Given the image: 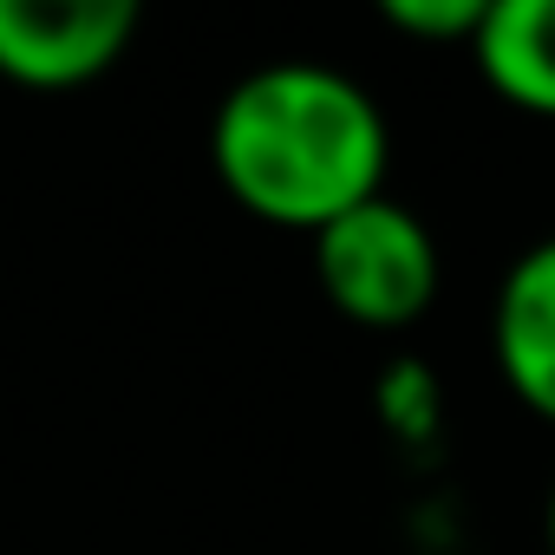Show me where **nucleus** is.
<instances>
[{
  "label": "nucleus",
  "mask_w": 555,
  "mask_h": 555,
  "mask_svg": "<svg viewBox=\"0 0 555 555\" xmlns=\"http://www.w3.org/2000/svg\"><path fill=\"white\" fill-rule=\"evenodd\" d=\"M308 242H314V282L340 321L366 334H405L431 314L444 282L438 235L399 196H373Z\"/></svg>",
  "instance_id": "nucleus-2"
},
{
  "label": "nucleus",
  "mask_w": 555,
  "mask_h": 555,
  "mask_svg": "<svg viewBox=\"0 0 555 555\" xmlns=\"http://www.w3.org/2000/svg\"><path fill=\"white\" fill-rule=\"evenodd\" d=\"M392 131L379 99L340 66L274 60L242 73L209 118V170L222 196L268 222L321 235L347 209L386 196Z\"/></svg>",
  "instance_id": "nucleus-1"
},
{
  "label": "nucleus",
  "mask_w": 555,
  "mask_h": 555,
  "mask_svg": "<svg viewBox=\"0 0 555 555\" xmlns=\"http://www.w3.org/2000/svg\"><path fill=\"white\" fill-rule=\"evenodd\" d=\"M138 27L131 0H0V79L21 92H79L131 53Z\"/></svg>",
  "instance_id": "nucleus-3"
},
{
  "label": "nucleus",
  "mask_w": 555,
  "mask_h": 555,
  "mask_svg": "<svg viewBox=\"0 0 555 555\" xmlns=\"http://www.w3.org/2000/svg\"><path fill=\"white\" fill-rule=\"evenodd\" d=\"M438 412H444V392H438V379L418 360H399L379 379V418H386V431L399 444H431L438 438Z\"/></svg>",
  "instance_id": "nucleus-6"
},
{
  "label": "nucleus",
  "mask_w": 555,
  "mask_h": 555,
  "mask_svg": "<svg viewBox=\"0 0 555 555\" xmlns=\"http://www.w3.org/2000/svg\"><path fill=\"white\" fill-rule=\"evenodd\" d=\"M490 353L522 412L555 425V235L529 242L496 282Z\"/></svg>",
  "instance_id": "nucleus-4"
},
{
  "label": "nucleus",
  "mask_w": 555,
  "mask_h": 555,
  "mask_svg": "<svg viewBox=\"0 0 555 555\" xmlns=\"http://www.w3.org/2000/svg\"><path fill=\"white\" fill-rule=\"evenodd\" d=\"M470 66L503 105L555 118V0H490L470 40Z\"/></svg>",
  "instance_id": "nucleus-5"
},
{
  "label": "nucleus",
  "mask_w": 555,
  "mask_h": 555,
  "mask_svg": "<svg viewBox=\"0 0 555 555\" xmlns=\"http://www.w3.org/2000/svg\"><path fill=\"white\" fill-rule=\"evenodd\" d=\"M490 14V0H386L379 21L418 47H470Z\"/></svg>",
  "instance_id": "nucleus-7"
},
{
  "label": "nucleus",
  "mask_w": 555,
  "mask_h": 555,
  "mask_svg": "<svg viewBox=\"0 0 555 555\" xmlns=\"http://www.w3.org/2000/svg\"><path fill=\"white\" fill-rule=\"evenodd\" d=\"M542 529H548V555H555V490H548V516H542Z\"/></svg>",
  "instance_id": "nucleus-8"
}]
</instances>
